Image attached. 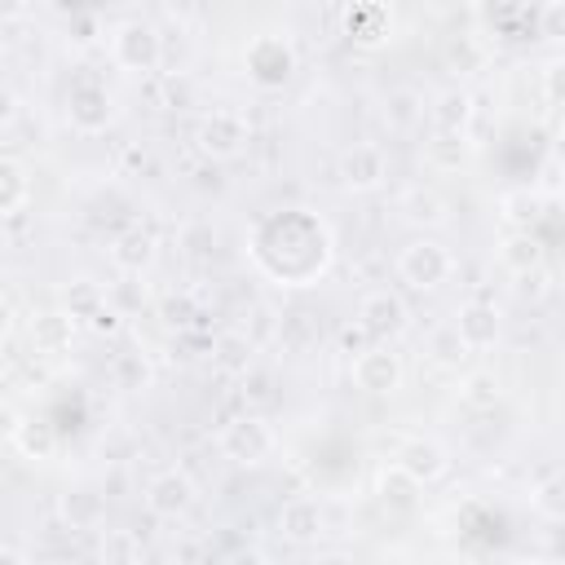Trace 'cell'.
I'll return each mask as SVG.
<instances>
[{"label":"cell","mask_w":565,"mask_h":565,"mask_svg":"<svg viewBox=\"0 0 565 565\" xmlns=\"http://www.w3.org/2000/svg\"><path fill=\"white\" fill-rule=\"evenodd\" d=\"M110 57H115V66L137 71V75L154 71L163 62V35H159V26L146 22V18H124L110 31Z\"/></svg>","instance_id":"obj_1"},{"label":"cell","mask_w":565,"mask_h":565,"mask_svg":"<svg viewBox=\"0 0 565 565\" xmlns=\"http://www.w3.org/2000/svg\"><path fill=\"white\" fill-rule=\"evenodd\" d=\"M450 274H455V260L437 238H415L397 252V278L415 291H437Z\"/></svg>","instance_id":"obj_2"},{"label":"cell","mask_w":565,"mask_h":565,"mask_svg":"<svg viewBox=\"0 0 565 565\" xmlns=\"http://www.w3.org/2000/svg\"><path fill=\"white\" fill-rule=\"evenodd\" d=\"M243 62H247L252 84H260V88H282V84L291 79V71H296V49H291L287 35L260 31V35H252Z\"/></svg>","instance_id":"obj_3"},{"label":"cell","mask_w":565,"mask_h":565,"mask_svg":"<svg viewBox=\"0 0 565 565\" xmlns=\"http://www.w3.org/2000/svg\"><path fill=\"white\" fill-rule=\"evenodd\" d=\"M216 446H221L225 459L252 468V463H265V459L274 455V428H269L260 415H238V419H230V424L221 428Z\"/></svg>","instance_id":"obj_4"},{"label":"cell","mask_w":565,"mask_h":565,"mask_svg":"<svg viewBox=\"0 0 565 565\" xmlns=\"http://www.w3.org/2000/svg\"><path fill=\"white\" fill-rule=\"evenodd\" d=\"M247 141H252V128L238 110H212L194 128V146L203 159H234V154H243Z\"/></svg>","instance_id":"obj_5"},{"label":"cell","mask_w":565,"mask_h":565,"mask_svg":"<svg viewBox=\"0 0 565 565\" xmlns=\"http://www.w3.org/2000/svg\"><path fill=\"white\" fill-rule=\"evenodd\" d=\"M384 177H388V159H384L380 146L358 141V146H349V150L340 154V185H344L349 194H371V190L384 185Z\"/></svg>","instance_id":"obj_6"},{"label":"cell","mask_w":565,"mask_h":565,"mask_svg":"<svg viewBox=\"0 0 565 565\" xmlns=\"http://www.w3.org/2000/svg\"><path fill=\"white\" fill-rule=\"evenodd\" d=\"M353 384H358L362 393H371V397L397 393V388H402V358H397L393 349H384V344L366 349L362 358H353Z\"/></svg>","instance_id":"obj_7"},{"label":"cell","mask_w":565,"mask_h":565,"mask_svg":"<svg viewBox=\"0 0 565 565\" xmlns=\"http://www.w3.org/2000/svg\"><path fill=\"white\" fill-rule=\"evenodd\" d=\"M393 463H397L415 486H433V481L450 468V455H446V446H441L437 437H411V441L397 446Z\"/></svg>","instance_id":"obj_8"},{"label":"cell","mask_w":565,"mask_h":565,"mask_svg":"<svg viewBox=\"0 0 565 565\" xmlns=\"http://www.w3.org/2000/svg\"><path fill=\"white\" fill-rule=\"evenodd\" d=\"M190 503H194V481H190L181 468H163V472H154V477L146 481V508H150L154 516L177 521V516L190 512Z\"/></svg>","instance_id":"obj_9"},{"label":"cell","mask_w":565,"mask_h":565,"mask_svg":"<svg viewBox=\"0 0 565 565\" xmlns=\"http://www.w3.org/2000/svg\"><path fill=\"white\" fill-rule=\"evenodd\" d=\"M358 322H362L375 340H393V335L406 331V305H402V296L388 291V287L366 291L362 305H358Z\"/></svg>","instance_id":"obj_10"},{"label":"cell","mask_w":565,"mask_h":565,"mask_svg":"<svg viewBox=\"0 0 565 565\" xmlns=\"http://www.w3.org/2000/svg\"><path fill=\"white\" fill-rule=\"evenodd\" d=\"M66 110H71V128H79V132H106L110 119H115V97L102 84H75L71 97H66Z\"/></svg>","instance_id":"obj_11"},{"label":"cell","mask_w":565,"mask_h":565,"mask_svg":"<svg viewBox=\"0 0 565 565\" xmlns=\"http://www.w3.org/2000/svg\"><path fill=\"white\" fill-rule=\"evenodd\" d=\"M278 530L291 543H318L327 534V508L313 494H296L278 508Z\"/></svg>","instance_id":"obj_12"},{"label":"cell","mask_w":565,"mask_h":565,"mask_svg":"<svg viewBox=\"0 0 565 565\" xmlns=\"http://www.w3.org/2000/svg\"><path fill=\"white\" fill-rule=\"evenodd\" d=\"M450 327L459 331V340L468 349H490L499 340V331H503V318H499V309L490 300H463Z\"/></svg>","instance_id":"obj_13"},{"label":"cell","mask_w":565,"mask_h":565,"mask_svg":"<svg viewBox=\"0 0 565 565\" xmlns=\"http://www.w3.org/2000/svg\"><path fill=\"white\" fill-rule=\"evenodd\" d=\"M110 265L119 274H146L154 265V234L141 225H128L110 238Z\"/></svg>","instance_id":"obj_14"},{"label":"cell","mask_w":565,"mask_h":565,"mask_svg":"<svg viewBox=\"0 0 565 565\" xmlns=\"http://www.w3.org/2000/svg\"><path fill=\"white\" fill-rule=\"evenodd\" d=\"M26 335H31V349L53 358V353H66L71 349V335H75V318L66 309H44L26 322Z\"/></svg>","instance_id":"obj_15"},{"label":"cell","mask_w":565,"mask_h":565,"mask_svg":"<svg viewBox=\"0 0 565 565\" xmlns=\"http://www.w3.org/2000/svg\"><path fill=\"white\" fill-rule=\"evenodd\" d=\"M388 31H393V13H388V4H353L349 13H344V35L353 40V44H384L388 40Z\"/></svg>","instance_id":"obj_16"},{"label":"cell","mask_w":565,"mask_h":565,"mask_svg":"<svg viewBox=\"0 0 565 565\" xmlns=\"http://www.w3.org/2000/svg\"><path fill=\"white\" fill-rule=\"evenodd\" d=\"M468 154H472L468 132H441V128H433L424 137V163L433 172H459L468 163Z\"/></svg>","instance_id":"obj_17"},{"label":"cell","mask_w":565,"mask_h":565,"mask_svg":"<svg viewBox=\"0 0 565 565\" xmlns=\"http://www.w3.org/2000/svg\"><path fill=\"white\" fill-rule=\"evenodd\" d=\"M26 199H31V172H26V163L18 154H4L0 159V216L4 221L22 216Z\"/></svg>","instance_id":"obj_18"},{"label":"cell","mask_w":565,"mask_h":565,"mask_svg":"<svg viewBox=\"0 0 565 565\" xmlns=\"http://www.w3.org/2000/svg\"><path fill=\"white\" fill-rule=\"evenodd\" d=\"M57 512H62V521H66L71 530H97V525L106 521V499H102L93 486H75V490L62 494Z\"/></svg>","instance_id":"obj_19"},{"label":"cell","mask_w":565,"mask_h":565,"mask_svg":"<svg viewBox=\"0 0 565 565\" xmlns=\"http://www.w3.org/2000/svg\"><path fill=\"white\" fill-rule=\"evenodd\" d=\"M428 115H433V128H441V132H468V124H472V93L468 88H441L433 97Z\"/></svg>","instance_id":"obj_20"},{"label":"cell","mask_w":565,"mask_h":565,"mask_svg":"<svg viewBox=\"0 0 565 565\" xmlns=\"http://www.w3.org/2000/svg\"><path fill=\"white\" fill-rule=\"evenodd\" d=\"M446 216H450V207H446V199H441L437 190L411 185V190L402 194V221H411V225H419V230H437V225H446Z\"/></svg>","instance_id":"obj_21"},{"label":"cell","mask_w":565,"mask_h":565,"mask_svg":"<svg viewBox=\"0 0 565 565\" xmlns=\"http://www.w3.org/2000/svg\"><path fill=\"white\" fill-rule=\"evenodd\" d=\"M499 265L516 278V274H530V269H543V243L530 234V230H512L503 243H499Z\"/></svg>","instance_id":"obj_22"},{"label":"cell","mask_w":565,"mask_h":565,"mask_svg":"<svg viewBox=\"0 0 565 565\" xmlns=\"http://www.w3.org/2000/svg\"><path fill=\"white\" fill-rule=\"evenodd\" d=\"M459 402L468 411H494L503 402V380L486 366H472V371L459 375Z\"/></svg>","instance_id":"obj_23"},{"label":"cell","mask_w":565,"mask_h":565,"mask_svg":"<svg viewBox=\"0 0 565 565\" xmlns=\"http://www.w3.org/2000/svg\"><path fill=\"white\" fill-rule=\"evenodd\" d=\"M26 459H35V463H49L53 455H57V428L53 424H44V419H35V415H26L18 428H13V437H9Z\"/></svg>","instance_id":"obj_24"},{"label":"cell","mask_w":565,"mask_h":565,"mask_svg":"<svg viewBox=\"0 0 565 565\" xmlns=\"http://www.w3.org/2000/svg\"><path fill=\"white\" fill-rule=\"evenodd\" d=\"M375 494H380V503H384L388 512H411V508L419 503V486H415L397 463H393V468H380Z\"/></svg>","instance_id":"obj_25"},{"label":"cell","mask_w":565,"mask_h":565,"mask_svg":"<svg viewBox=\"0 0 565 565\" xmlns=\"http://www.w3.org/2000/svg\"><path fill=\"white\" fill-rule=\"evenodd\" d=\"M62 300H66V313L75 322H93L102 309H106V291L93 282V278H71L62 287Z\"/></svg>","instance_id":"obj_26"},{"label":"cell","mask_w":565,"mask_h":565,"mask_svg":"<svg viewBox=\"0 0 565 565\" xmlns=\"http://www.w3.org/2000/svg\"><path fill=\"white\" fill-rule=\"evenodd\" d=\"M252 344L238 335V331H221L216 340H212V362H216V371H225V375H247L252 371Z\"/></svg>","instance_id":"obj_27"},{"label":"cell","mask_w":565,"mask_h":565,"mask_svg":"<svg viewBox=\"0 0 565 565\" xmlns=\"http://www.w3.org/2000/svg\"><path fill=\"white\" fill-rule=\"evenodd\" d=\"M419 119H424V97L415 88H393L384 102V124L393 132H411V128H419Z\"/></svg>","instance_id":"obj_28"},{"label":"cell","mask_w":565,"mask_h":565,"mask_svg":"<svg viewBox=\"0 0 565 565\" xmlns=\"http://www.w3.org/2000/svg\"><path fill=\"white\" fill-rule=\"evenodd\" d=\"M278 327H282V318H278L269 305H247V309H243V322H238L234 331H238L252 349H265V344L278 335Z\"/></svg>","instance_id":"obj_29"},{"label":"cell","mask_w":565,"mask_h":565,"mask_svg":"<svg viewBox=\"0 0 565 565\" xmlns=\"http://www.w3.org/2000/svg\"><path fill=\"white\" fill-rule=\"evenodd\" d=\"M446 62H450L455 75H477V71L486 66V44H481L472 31H459V35H450V44H446Z\"/></svg>","instance_id":"obj_30"},{"label":"cell","mask_w":565,"mask_h":565,"mask_svg":"<svg viewBox=\"0 0 565 565\" xmlns=\"http://www.w3.org/2000/svg\"><path fill=\"white\" fill-rule=\"evenodd\" d=\"M499 207H503V221H508L512 230H530V225L543 216V194H539V190H508Z\"/></svg>","instance_id":"obj_31"},{"label":"cell","mask_w":565,"mask_h":565,"mask_svg":"<svg viewBox=\"0 0 565 565\" xmlns=\"http://www.w3.org/2000/svg\"><path fill=\"white\" fill-rule=\"evenodd\" d=\"M468 353H472V349L459 340V331H455V327H437V331L428 335V358H433L437 366H446V371H459Z\"/></svg>","instance_id":"obj_32"},{"label":"cell","mask_w":565,"mask_h":565,"mask_svg":"<svg viewBox=\"0 0 565 565\" xmlns=\"http://www.w3.org/2000/svg\"><path fill=\"white\" fill-rule=\"evenodd\" d=\"M530 503H534V512H539L543 521H565V472L543 477V481L534 486Z\"/></svg>","instance_id":"obj_33"},{"label":"cell","mask_w":565,"mask_h":565,"mask_svg":"<svg viewBox=\"0 0 565 565\" xmlns=\"http://www.w3.org/2000/svg\"><path fill=\"white\" fill-rule=\"evenodd\" d=\"M110 375H115V384H119V388L137 393V388H146V384H150V362H146L141 353H119V358H115V366H110Z\"/></svg>","instance_id":"obj_34"},{"label":"cell","mask_w":565,"mask_h":565,"mask_svg":"<svg viewBox=\"0 0 565 565\" xmlns=\"http://www.w3.org/2000/svg\"><path fill=\"white\" fill-rule=\"evenodd\" d=\"M102 561L106 565H137V539H132V530H106Z\"/></svg>","instance_id":"obj_35"},{"label":"cell","mask_w":565,"mask_h":565,"mask_svg":"<svg viewBox=\"0 0 565 565\" xmlns=\"http://www.w3.org/2000/svg\"><path fill=\"white\" fill-rule=\"evenodd\" d=\"M534 26L543 40H561L565 44V0H547L539 13H534Z\"/></svg>","instance_id":"obj_36"},{"label":"cell","mask_w":565,"mask_h":565,"mask_svg":"<svg viewBox=\"0 0 565 565\" xmlns=\"http://www.w3.org/2000/svg\"><path fill=\"white\" fill-rule=\"evenodd\" d=\"M335 344H340V353L362 358L366 349H375V335H371L362 322H344V327H340V335H335Z\"/></svg>","instance_id":"obj_37"},{"label":"cell","mask_w":565,"mask_h":565,"mask_svg":"<svg viewBox=\"0 0 565 565\" xmlns=\"http://www.w3.org/2000/svg\"><path fill=\"white\" fill-rule=\"evenodd\" d=\"M543 97L552 106H565V53L543 62Z\"/></svg>","instance_id":"obj_38"},{"label":"cell","mask_w":565,"mask_h":565,"mask_svg":"<svg viewBox=\"0 0 565 565\" xmlns=\"http://www.w3.org/2000/svg\"><path fill=\"white\" fill-rule=\"evenodd\" d=\"M516 296H521V300H539V296H547V269L516 274Z\"/></svg>","instance_id":"obj_39"},{"label":"cell","mask_w":565,"mask_h":565,"mask_svg":"<svg viewBox=\"0 0 565 565\" xmlns=\"http://www.w3.org/2000/svg\"><path fill=\"white\" fill-rule=\"evenodd\" d=\"M243 393H247L252 402H265V397H269V375H265V371H247V375H243Z\"/></svg>","instance_id":"obj_40"},{"label":"cell","mask_w":565,"mask_h":565,"mask_svg":"<svg viewBox=\"0 0 565 565\" xmlns=\"http://www.w3.org/2000/svg\"><path fill=\"white\" fill-rule=\"evenodd\" d=\"M190 313H194V309H190V300H185V296L163 300V322H177V327H181V322H190Z\"/></svg>","instance_id":"obj_41"},{"label":"cell","mask_w":565,"mask_h":565,"mask_svg":"<svg viewBox=\"0 0 565 565\" xmlns=\"http://www.w3.org/2000/svg\"><path fill=\"white\" fill-rule=\"evenodd\" d=\"M88 327H93V331H102V335L119 331V309H110V305H106V309H102V313H97V318H93Z\"/></svg>","instance_id":"obj_42"},{"label":"cell","mask_w":565,"mask_h":565,"mask_svg":"<svg viewBox=\"0 0 565 565\" xmlns=\"http://www.w3.org/2000/svg\"><path fill=\"white\" fill-rule=\"evenodd\" d=\"M230 565H269V556H265V552H256V547H243V552H234V556H230Z\"/></svg>","instance_id":"obj_43"},{"label":"cell","mask_w":565,"mask_h":565,"mask_svg":"<svg viewBox=\"0 0 565 565\" xmlns=\"http://www.w3.org/2000/svg\"><path fill=\"white\" fill-rule=\"evenodd\" d=\"M0 565H26V552L13 547V543H4V547H0Z\"/></svg>","instance_id":"obj_44"},{"label":"cell","mask_w":565,"mask_h":565,"mask_svg":"<svg viewBox=\"0 0 565 565\" xmlns=\"http://www.w3.org/2000/svg\"><path fill=\"white\" fill-rule=\"evenodd\" d=\"M313 565H358V561H353L349 552H322V556H318Z\"/></svg>","instance_id":"obj_45"},{"label":"cell","mask_w":565,"mask_h":565,"mask_svg":"<svg viewBox=\"0 0 565 565\" xmlns=\"http://www.w3.org/2000/svg\"><path fill=\"white\" fill-rule=\"evenodd\" d=\"M561 203H565V181H561Z\"/></svg>","instance_id":"obj_46"}]
</instances>
